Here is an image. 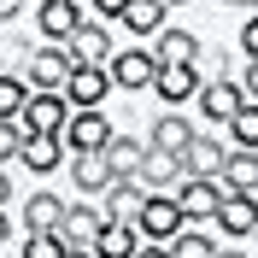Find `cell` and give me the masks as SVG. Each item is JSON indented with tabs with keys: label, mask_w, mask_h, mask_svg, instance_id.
I'll list each match as a JSON object with an SVG mask.
<instances>
[{
	"label": "cell",
	"mask_w": 258,
	"mask_h": 258,
	"mask_svg": "<svg viewBox=\"0 0 258 258\" xmlns=\"http://www.w3.org/2000/svg\"><path fill=\"white\" fill-rule=\"evenodd\" d=\"M223 188L229 194H258V147H235V153H229Z\"/></svg>",
	"instance_id": "603a6c76"
},
{
	"label": "cell",
	"mask_w": 258,
	"mask_h": 258,
	"mask_svg": "<svg viewBox=\"0 0 258 258\" xmlns=\"http://www.w3.org/2000/svg\"><path fill=\"white\" fill-rule=\"evenodd\" d=\"M117 82L106 64H77L71 71V82H64V94H71V106H106V94H112Z\"/></svg>",
	"instance_id": "5bb4252c"
},
{
	"label": "cell",
	"mask_w": 258,
	"mask_h": 258,
	"mask_svg": "<svg viewBox=\"0 0 258 258\" xmlns=\"http://www.w3.org/2000/svg\"><path fill=\"white\" fill-rule=\"evenodd\" d=\"M217 246L223 241H211V235H200V229H182L176 241H170V252L176 258H217Z\"/></svg>",
	"instance_id": "f1b7e54d"
},
{
	"label": "cell",
	"mask_w": 258,
	"mask_h": 258,
	"mask_svg": "<svg viewBox=\"0 0 258 258\" xmlns=\"http://www.w3.org/2000/svg\"><path fill=\"white\" fill-rule=\"evenodd\" d=\"M147 147H153V141H135V135H112V141H106V159H112V170H117V176H141Z\"/></svg>",
	"instance_id": "d4e9b609"
},
{
	"label": "cell",
	"mask_w": 258,
	"mask_h": 258,
	"mask_svg": "<svg viewBox=\"0 0 258 258\" xmlns=\"http://www.w3.org/2000/svg\"><path fill=\"white\" fill-rule=\"evenodd\" d=\"M229 141L235 147H258V100H246L241 112L229 117Z\"/></svg>",
	"instance_id": "83f0119b"
},
{
	"label": "cell",
	"mask_w": 258,
	"mask_h": 258,
	"mask_svg": "<svg viewBox=\"0 0 258 258\" xmlns=\"http://www.w3.org/2000/svg\"><path fill=\"white\" fill-rule=\"evenodd\" d=\"M182 176H188V164H182V153H164V147H147V159H141V182L147 188H159V194H176Z\"/></svg>",
	"instance_id": "2e32d148"
},
{
	"label": "cell",
	"mask_w": 258,
	"mask_h": 258,
	"mask_svg": "<svg viewBox=\"0 0 258 258\" xmlns=\"http://www.w3.org/2000/svg\"><path fill=\"white\" fill-rule=\"evenodd\" d=\"M252 12H258V0H252Z\"/></svg>",
	"instance_id": "f35d334b"
},
{
	"label": "cell",
	"mask_w": 258,
	"mask_h": 258,
	"mask_svg": "<svg viewBox=\"0 0 258 258\" xmlns=\"http://www.w3.org/2000/svg\"><path fill=\"white\" fill-rule=\"evenodd\" d=\"M252 241H258V235H252Z\"/></svg>",
	"instance_id": "ab89813d"
},
{
	"label": "cell",
	"mask_w": 258,
	"mask_h": 258,
	"mask_svg": "<svg viewBox=\"0 0 258 258\" xmlns=\"http://www.w3.org/2000/svg\"><path fill=\"white\" fill-rule=\"evenodd\" d=\"M71 94L64 88H35L30 106H24V123H30V135H64V123H71Z\"/></svg>",
	"instance_id": "6da1fadb"
},
{
	"label": "cell",
	"mask_w": 258,
	"mask_h": 258,
	"mask_svg": "<svg viewBox=\"0 0 258 258\" xmlns=\"http://www.w3.org/2000/svg\"><path fill=\"white\" fill-rule=\"evenodd\" d=\"M241 53H246V59H258V12L241 24Z\"/></svg>",
	"instance_id": "f546056e"
},
{
	"label": "cell",
	"mask_w": 258,
	"mask_h": 258,
	"mask_svg": "<svg viewBox=\"0 0 258 258\" xmlns=\"http://www.w3.org/2000/svg\"><path fill=\"white\" fill-rule=\"evenodd\" d=\"M117 24H129V35H159L164 24H170V6H164V0H129V12L117 18Z\"/></svg>",
	"instance_id": "cb8c5ba5"
},
{
	"label": "cell",
	"mask_w": 258,
	"mask_h": 258,
	"mask_svg": "<svg viewBox=\"0 0 258 258\" xmlns=\"http://www.w3.org/2000/svg\"><path fill=\"white\" fill-rule=\"evenodd\" d=\"M223 176H182V188H176V200H182V211H188V223H211L217 217V206H223Z\"/></svg>",
	"instance_id": "ba28073f"
},
{
	"label": "cell",
	"mask_w": 258,
	"mask_h": 258,
	"mask_svg": "<svg viewBox=\"0 0 258 258\" xmlns=\"http://www.w3.org/2000/svg\"><path fill=\"white\" fill-rule=\"evenodd\" d=\"M106 206L100 200H88V194H77L71 200V211H64V223H59V235H64V246H94L100 235H106Z\"/></svg>",
	"instance_id": "7a4b0ae2"
},
{
	"label": "cell",
	"mask_w": 258,
	"mask_h": 258,
	"mask_svg": "<svg viewBox=\"0 0 258 258\" xmlns=\"http://www.w3.org/2000/svg\"><path fill=\"white\" fill-rule=\"evenodd\" d=\"M147 246L141 223H106V235L94 241V258H135Z\"/></svg>",
	"instance_id": "7402d4cb"
},
{
	"label": "cell",
	"mask_w": 258,
	"mask_h": 258,
	"mask_svg": "<svg viewBox=\"0 0 258 258\" xmlns=\"http://www.w3.org/2000/svg\"><path fill=\"white\" fill-rule=\"evenodd\" d=\"M64 258H94V246H64Z\"/></svg>",
	"instance_id": "e575fe53"
},
{
	"label": "cell",
	"mask_w": 258,
	"mask_h": 258,
	"mask_svg": "<svg viewBox=\"0 0 258 258\" xmlns=\"http://www.w3.org/2000/svg\"><path fill=\"white\" fill-rule=\"evenodd\" d=\"M71 71H77L71 41H41V47L30 53V82H35V88H64Z\"/></svg>",
	"instance_id": "277c9868"
},
{
	"label": "cell",
	"mask_w": 258,
	"mask_h": 258,
	"mask_svg": "<svg viewBox=\"0 0 258 258\" xmlns=\"http://www.w3.org/2000/svg\"><path fill=\"white\" fill-rule=\"evenodd\" d=\"M182 164H188V176H223V164H229V153H223V135H194V147L182 153Z\"/></svg>",
	"instance_id": "ffe728a7"
},
{
	"label": "cell",
	"mask_w": 258,
	"mask_h": 258,
	"mask_svg": "<svg viewBox=\"0 0 258 258\" xmlns=\"http://www.w3.org/2000/svg\"><path fill=\"white\" fill-rule=\"evenodd\" d=\"M106 71H112L117 88L135 94V88H153V82H159V53H153V47H123V53H112Z\"/></svg>",
	"instance_id": "52a82bcc"
},
{
	"label": "cell",
	"mask_w": 258,
	"mask_h": 258,
	"mask_svg": "<svg viewBox=\"0 0 258 258\" xmlns=\"http://www.w3.org/2000/svg\"><path fill=\"white\" fill-rule=\"evenodd\" d=\"M182 229H188V211H182V200H176V194H159V188H153V200H147V211H141V235H147V241H176Z\"/></svg>",
	"instance_id": "5b68a950"
},
{
	"label": "cell",
	"mask_w": 258,
	"mask_h": 258,
	"mask_svg": "<svg viewBox=\"0 0 258 258\" xmlns=\"http://www.w3.org/2000/svg\"><path fill=\"white\" fill-rule=\"evenodd\" d=\"M88 12H94V18H123L129 0H88Z\"/></svg>",
	"instance_id": "4dcf8cb0"
},
{
	"label": "cell",
	"mask_w": 258,
	"mask_h": 258,
	"mask_svg": "<svg viewBox=\"0 0 258 258\" xmlns=\"http://www.w3.org/2000/svg\"><path fill=\"white\" fill-rule=\"evenodd\" d=\"M200 64H159V82H153V94L164 100V106H188V100H200Z\"/></svg>",
	"instance_id": "4fadbf2b"
},
{
	"label": "cell",
	"mask_w": 258,
	"mask_h": 258,
	"mask_svg": "<svg viewBox=\"0 0 258 258\" xmlns=\"http://www.w3.org/2000/svg\"><path fill=\"white\" fill-rule=\"evenodd\" d=\"M164 6H170V12H176V6H188V0H164Z\"/></svg>",
	"instance_id": "8d00e7d4"
},
{
	"label": "cell",
	"mask_w": 258,
	"mask_h": 258,
	"mask_svg": "<svg viewBox=\"0 0 258 258\" xmlns=\"http://www.w3.org/2000/svg\"><path fill=\"white\" fill-rule=\"evenodd\" d=\"M246 100H252V94H246V82H235V77H211L206 88H200V117L229 129V117L241 112Z\"/></svg>",
	"instance_id": "3957f363"
},
{
	"label": "cell",
	"mask_w": 258,
	"mask_h": 258,
	"mask_svg": "<svg viewBox=\"0 0 258 258\" xmlns=\"http://www.w3.org/2000/svg\"><path fill=\"white\" fill-rule=\"evenodd\" d=\"M112 135H117V129L106 123V112H100V106H77V112H71V123H64V147H71V153H100Z\"/></svg>",
	"instance_id": "8992f818"
},
{
	"label": "cell",
	"mask_w": 258,
	"mask_h": 258,
	"mask_svg": "<svg viewBox=\"0 0 258 258\" xmlns=\"http://www.w3.org/2000/svg\"><path fill=\"white\" fill-rule=\"evenodd\" d=\"M71 53H77V64H112V30H106V18H88L77 35H71Z\"/></svg>",
	"instance_id": "e0dca14e"
},
{
	"label": "cell",
	"mask_w": 258,
	"mask_h": 258,
	"mask_svg": "<svg viewBox=\"0 0 258 258\" xmlns=\"http://www.w3.org/2000/svg\"><path fill=\"white\" fill-rule=\"evenodd\" d=\"M217 258H246V252H241V246H217Z\"/></svg>",
	"instance_id": "d590c367"
},
{
	"label": "cell",
	"mask_w": 258,
	"mask_h": 258,
	"mask_svg": "<svg viewBox=\"0 0 258 258\" xmlns=\"http://www.w3.org/2000/svg\"><path fill=\"white\" fill-rule=\"evenodd\" d=\"M194 135H200V129H194V117H182L176 106H170V112H159V123H153V135H147V141L164 147V153H188Z\"/></svg>",
	"instance_id": "44dd1931"
},
{
	"label": "cell",
	"mask_w": 258,
	"mask_h": 258,
	"mask_svg": "<svg viewBox=\"0 0 258 258\" xmlns=\"http://www.w3.org/2000/svg\"><path fill=\"white\" fill-rule=\"evenodd\" d=\"M64 211H71V200H59V194H47V188H35L30 200L18 206V217H24V235H30V229H59Z\"/></svg>",
	"instance_id": "ac0fdd59"
},
{
	"label": "cell",
	"mask_w": 258,
	"mask_h": 258,
	"mask_svg": "<svg viewBox=\"0 0 258 258\" xmlns=\"http://www.w3.org/2000/svg\"><path fill=\"white\" fill-rule=\"evenodd\" d=\"M18 252H24V258H64V235H59V229H30Z\"/></svg>",
	"instance_id": "4316f807"
},
{
	"label": "cell",
	"mask_w": 258,
	"mask_h": 258,
	"mask_svg": "<svg viewBox=\"0 0 258 258\" xmlns=\"http://www.w3.org/2000/svg\"><path fill=\"white\" fill-rule=\"evenodd\" d=\"M135 258H176V252H170V241H147Z\"/></svg>",
	"instance_id": "1f68e13d"
},
{
	"label": "cell",
	"mask_w": 258,
	"mask_h": 258,
	"mask_svg": "<svg viewBox=\"0 0 258 258\" xmlns=\"http://www.w3.org/2000/svg\"><path fill=\"white\" fill-rule=\"evenodd\" d=\"M18 12H24V0H0V18H6V24H12Z\"/></svg>",
	"instance_id": "836d02e7"
},
{
	"label": "cell",
	"mask_w": 258,
	"mask_h": 258,
	"mask_svg": "<svg viewBox=\"0 0 258 258\" xmlns=\"http://www.w3.org/2000/svg\"><path fill=\"white\" fill-rule=\"evenodd\" d=\"M147 200H153V188H147L141 176H117L112 188H106V217L112 223H141V211H147Z\"/></svg>",
	"instance_id": "9c48e42d"
},
{
	"label": "cell",
	"mask_w": 258,
	"mask_h": 258,
	"mask_svg": "<svg viewBox=\"0 0 258 258\" xmlns=\"http://www.w3.org/2000/svg\"><path fill=\"white\" fill-rule=\"evenodd\" d=\"M18 164L35 170V176H53L59 164H71V147H64V135H30L24 153H18Z\"/></svg>",
	"instance_id": "9a60e30c"
},
{
	"label": "cell",
	"mask_w": 258,
	"mask_h": 258,
	"mask_svg": "<svg viewBox=\"0 0 258 258\" xmlns=\"http://www.w3.org/2000/svg\"><path fill=\"white\" fill-rule=\"evenodd\" d=\"M223 6H252V0H223Z\"/></svg>",
	"instance_id": "74e56055"
},
{
	"label": "cell",
	"mask_w": 258,
	"mask_h": 258,
	"mask_svg": "<svg viewBox=\"0 0 258 258\" xmlns=\"http://www.w3.org/2000/svg\"><path fill=\"white\" fill-rule=\"evenodd\" d=\"M241 82H246V94L258 100V59H246V77H241Z\"/></svg>",
	"instance_id": "d6a6232c"
},
{
	"label": "cell",
	"mask_w": 258,
	"mask_h": 258,
	"mask_svg": "<svg viewBox=\"0 0 258 258\" xmlns=\"http://www.w3.org/2000/svg\"><path fill=\"white\" fill-rule=\"evenodd\" d=\"M211 223L223 229L229 241H252V235H258V200H252V194H223V206H217Z\"/></svg>",
	"instance_id": "8fae6325"
},
{
	"label": "cell",
	"mask_w": 258,
	"mask_h": 258,
	"mask_svg": "<svg viewBox=\"0 0 258 258\" xmlns=\"http://www.w3.org/2000/svg\"><path fill=\"white\" fill-rule=\"evenodd\" d=\"M153 53H159V64H200L206 53H200V35L176 30V24H164L159 35H153Z\"/></svg>",
	"instance_id": "d6986e66"
},
{
	"label": "cell",
	"mask_w": 258,
	"mask_h": 258,
	"mask_svg": "<svg viewBox=\"0 0 258 258\" xmlns=\"http://www.w3.org/2000/svg\"><path fill=\"white\" fill-rule=\"evenodd\" d=\"M30 94H35V82H24L18 71H6V77H0V117H24Z\"/></svg>",
	"instance_id": "484cf974"
},
{
	"label": "cell",
	"mask_w": 258,
	"mask_h": 258,
	"mask_svg": "<svg viewBox=\"0 0 258 258\" xmlns=\"http://www.w3.org/2000/svg\"><path fill=\"white\" fill-rule=\"evenodd\" d=\"M64 170H71L77 194H88V200H94V194H106V188L117 182L112 159H106V147H100V153H71V164H64Z\"/></svg>",
	"instance_id": "7c38bea8"
},
{
	"label": "cell",
	"mask_w": 258,
	"mask_h": 258,
	"mask_svg": "<svg viewBox=\"0 0 258 258\" xmlns=\"http://www.w3.org/2000/svg\"><path fill=\"white\" fill-rule=\"evenodd\" d=\"M82 24H88V18H82L77 0H41V6H35V30H41V41H71Z\"/></svg>",
	"instance_id": "30bf717a"
}]
</instances>
